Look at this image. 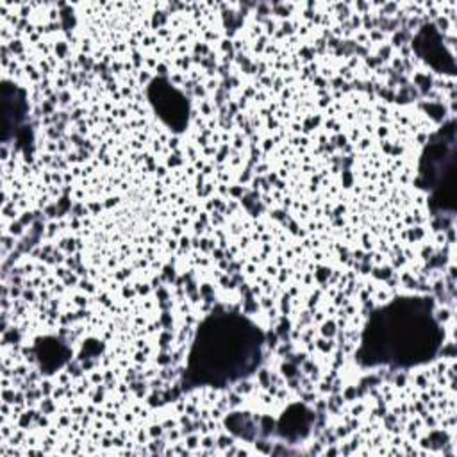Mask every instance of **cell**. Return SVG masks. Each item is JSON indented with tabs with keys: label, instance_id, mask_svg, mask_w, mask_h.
Listing matches in <instances>:
<instances>
[{
	"label": "cell",
	"instance_id": "1",
	"mask_svg": "<svg viewBox=\"0 0 457 457\" xmlns=\"http://www.w3.org/2000/svg\"><path fill=\"white\" fill-rule=\"evenodd\" d=\"M261 353V334L246 320L221 316L209 320L198 332L189 371L204 382H225L250 370Z\"/></svg>",
	"mask_w": 457,
	"mask_h": 457
}]
</instances>
